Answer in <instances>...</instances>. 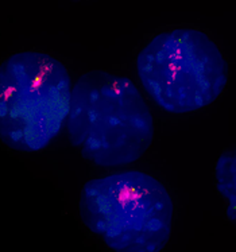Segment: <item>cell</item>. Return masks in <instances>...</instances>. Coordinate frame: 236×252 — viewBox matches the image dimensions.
<instances>
[{"label": "cell", "mask_w": 236, "mask_h": 252, "mask_svg": "<svg viewBox=\"0 0 236 252\" xmlns=\"http://www.w3.org/2000/svg\"><path fill=\"white\" fill-rule=\"evenodd\" d=\"M65 124L70 144L100 167L134 163L154 140V118L139 88L105 70L77 78Z\"/></svg>", "instance_id": "obj_1"}, {"label": "cell", "mask_w": 236, "mask_h": 252, "mask_svg": "<svg viewBox=\"0 0 236 252\" xmlns=\"http://www.w3.org/2000/svg\"><path fill=\"white\" fill-rule=\"evenodd\" d=\"M78 212L113 252H161L171 235L174 204L155 177L127 170L88 181Z\"/></svg>", "instance_id": "obj_2"}, {"label": "cell", "mask_w": 236, "mask_h": 252, "mask_svg": "<svg viewBox=\"0 0 236 252\" xmlns=\"http://www.w3.org/2000/svg\"><path fill=\"white\" fill-rule=\"evenodd\" d=\"M72 80L42 52L15 53L0 63V140L19 153L46 149L65 126Z\"/></svg>", "instance_id": "obj_3"}, {"label": "cell", "mask_w": 236, "mask_h": 252, "mask_svg": "<svg viewBox=\"0 0 236 252\" xmlns=\"http://www.w3.org/2000/svg\"><path fill=\"white\" fill-rule=\"evenodd\" d=\"M136 73L147 96L174 115L205 108L228 84V63L220 49L196 29L154 36L136 57Z\"/></svg>", "instance_id": "obj_4"}, {"label": "cell", "mask_w": 236, "mask_h": 252, "mask_svg": "<svg viewBox=\"0 0 236 252\" xmlns=\"http://www.w3.org/2000/svg\"><path fill=\"white\" fill-rule=\"evenodd\" d=\"M216 188L227 202V216L235 222L236 206V155L234 150H227L219 157L215 167Z\"/></svg>", "instance_id": "obj_5"}]
</instances>
